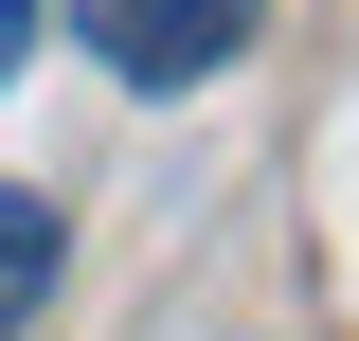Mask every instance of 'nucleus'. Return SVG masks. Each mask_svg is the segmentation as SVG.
<instances>
[{"label":"nucleus","instance_id":"3","mask_svg":"<svg viewBox=\"0 0 359 341\" xmlns=\"http://www.w3.org/2000/svg\"><path fill=\"white\" fill-rule=\"evenodd\" d=\"M18 54H36V0H0V90H18Z\"/></svg>","mask_w":359,"mask_h":341},{"label":"nucleus","instance_id":"2","mask_svg":"<svg viewBox=\"0 0 359 341\" xmlns=\"http://www.w3.org/2000/svg\"><path fill=\"white\" fill-rule=\"evenodd\" d=\"M54 269H72V215H54L36 180H0V341L54 305Z\"/></svg>","mask_w":359,"mask_h":341},{"label":"nucleus","instance_id":"1","mask_svg":"<svg viewBox=\"0 0 359 341\" xmlns=\"http://www.w3.org/2000/svg\"><path fill=\"white\" fill-rule=\"evenodd\" d=\"M54 18H72L126 90H198V72H233V54H252L269 0H54Z\"/></svg>","mask_w":359,"mask_h":341}]
</instances>
